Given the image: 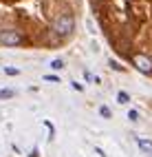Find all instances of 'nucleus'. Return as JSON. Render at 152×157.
Instances as JSON below:
<instances>
[{"instance_id": "obj_1", "label": "nucleus", "mask_w": 152, "mask_h": 157, "mask_svg": "<svg viewBox=\"0 0 152 157\" xmlns=\"http://www.w3.org/2000/svg\"><path fill=\"white\" fill-rule=\"evenodd\" d=\"M73 29H75V18L71 16V13H60L57 20L53 22V31L60 36V38H66L73 33Z\"/></svg>"}, {"instance_id": "obj_2", "label": "nucleus", "mask_w": 152, "mask_h": 157, "mask_svg": "<svg viewBox=\"0 0 152 157\" xmlns=\"http://www.w3.org/2000/svg\"><path fill=\"white\" fill-rule=\"evenodd\" d=\"M24 42L22 31L18 29H0V44L2 47H18Z\"/></svg>"}, {"instance_id": "obj_3", "label": "nucleus", "mask_w": 152, "mask_h": 157, "mask_svg": "<svg viewBox=\"0 0 152 157\" xmlns=\"http://www.w3.org/2000/svg\"><path fill=\"white\" fill-rule=\"evenodd\" d=\"M132 62H135V67H137L141 73H146V75H150V73H152V60H150L146 53L132 56Z\"/></svg>"}, {"instance_id": "obj_4", "label": "nucleus", "mask_w": 152, "mask_h": 157, "mask_svg": "<svg viewBox=\"0 0 152 157\" xmlns=\"http://www.w3.org/2000/svg\"><path fill=\"white\" fill-rule=\"evenodd\" d=\"M137 146L146 155H152V140H146V137H137Z\"/></svg>"}, {"instance_id": "obj_5", "label": "nucleus", "mask_w": 152, "mask_h": 157, "mask_svg": "<svg viewBox=\"0 0 152 157\" xmlns=\"http://www.w3.org/2000/svg\"><path fill=\"white\" fill-rule=\"evenodd\" d=\"M117 102H119V104H128V102H130V95H128L126 91H119V93H117Z\"/></svg>"}, {"instance_id": "obj_6", "label": "nucleus", "mask_w": 152, "mask_h": 157, "mask_svg": "<svg viewBox=\"0 0 152 157\" xmlns=\"http://www.w3.org/2000/svg\"><path fill=\"white\" fill-rule=\"evenodd\" d=\"M51 69H53V71H62L64 69V62L62 60H53V62H51Z\"/></svg>"}, {"instance_id": "obj_7", "label": "nucleus", "mask_w": 152, "mask_h": 157, "mask_svg": "<svg viewBox=\"0 0 152 157\" xmlns=\"http://www.w3.org/2000/svg\"><path fill=\"white\" fill-rule=\"evenodd\" d=\"M9 98H13L11 89H2V91H0V100H9Z\"/></svg>"}, {"instance_id": "obj_8", "label": "nucleus", "mask_w": 152, "mask_h": 157, "mask_svg": "<svg viewBox=\"0 0 152 157\" xmlns=\"http://www.w3.org/2000/svg\"><path fill=\"white\" fill-rule=\"evenodd\" d=\"M99 115H101V117H110L113 113H110V109H108V106H99Z\"/></svg>"}, {"instance_id": "obj_9", "label": "nucleus", "mask_w": 152, "mask_h": 157, "mask_svg": "<svg viewBox=\"0 0 152 157\" xmlns=\"http://www.w3.org/2000/svg\"><path fill=\"white\" fill-rule=\"evenodd\" d=\"M5 73H7V75H18V73H20V69H13V67H5Z\"/></svg>"}, {"instance_id": "obj_10", "label": "nucleus", "mask_w": 152, "mask_h": 157, "mask_svg": "<svg viewBox=\"0 0 152 157\" xmlns=\"http://www.w3.org/2000/svg\"><path fill=\"white\" fill-rule=\"evenodd\" d=\"M128 120L137 122V120H139V113H137V111H130V113H128Z\"/></svg>"}, {"instance_id": "obj_11", "label": "nucleus", "mask_w": 152, "mask_h": 157, "mask_svg": "<svg viewBox=\"0 0 152 157\" xmlns=\"http://www.w3.org/2000/svg\"><path fill=\"white\" fill-rule=\"evenodd\" d=\"M44 80H46V82H57V78H55V75H51V73H46Z\"/></svg>"}, {"instance_id": "obj_12", "label": "nucleus", "mask_w": 152, "mask_h": 157, "mask_svg": "<svg viewBox=\"0 0 152 157\" xmlns=\"http://www.w3.org/2000/svg\"><path fill=\"white\" fill-rule=\"evenodd\" d=\"M29 157H38V151H33V153H31V155H29Z\"/></svg>"}]
</instances>
